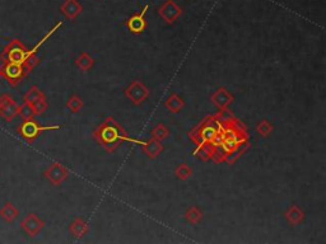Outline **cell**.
<instances>
[{
    "label": "cell",
    "instance_id": "obj_13",
    "mask_svg": "<svg viewBox=\"0 0 326 244\" xmlns=\"http://www.w3.org/2000/svg\"><path fill=\"white\" fill-rule=\"evenodd\" d=\"M1 78H3V76H1V70H0V79H1Z\"/></svg>",
    "mask_w": 326,
    "mask_h": 244
},
{
    "label": "cell",
    "instance_id": "obj_1",
    "mask_svg": "<svg viewBox=\"0 0 326 244\" xmlns=\"http://www.w3.org/2000/svg\"><path fill=\"white\" fill-rule=\"evenodd\" d=\"M0 59L3 62H17L25 65L28 59V50L19 40H12L4 47L3 52L0 54Z\"/></svg>",
    "mask_w": 326,
    "mask_h": 244
},
{
    "label": "cell",
    "instance_id": "obj_10",
    "mask_svg": "<svg viewBox=\"0 0 326 244\" xmlns=\"http://www.w3.org/2000/svg\"><path fill=\"white\" fill-rule=\"evenodd\" d=\"M18 115L23 119V121L26 120H32L33 119V111H32L31 106L28 103H23L22 106L18 107Z\"/></svg>",
    "mask_w": 326,
    "mask_h": 244
},
{
    "label": "cell",
    "instance_id": "obj_8",
    "mask_svg": "<svg viewBox=\"0 0 326 244\" xmlns=\"http://www.w3.org/2000/svg\"><path fill=\"white\" fill-rule=\"evenodd\" d=\"M0 215H1L4 221L12 223V221H14V220L17 219V216H18V210H17V208L12 202L8 201L3 205V208L0 209Z\"/></svg>",
    "mask_w": 326,
    "mask_h": 244
},
{
    "label": "cell",
    "instance_id": "obj_4",
    "mask_svg": "<svg viewBox=\"0 0 326 244\" xmlns=\"http://www.w3.org/2000/svg\"><path fill=\"white\" fill-rule=\"evenodd\" d=\"M18 104L9 94L0 95V117H3L6 122H12L18 115Z\"/></svg>",
    "mask_w": 326,
    "mask_h": 244
},
{
    "label": "cell",
    "instance_id": "obj_5",
    "mask_svg": "<svg viewBox=\"0 0 326 244\" xmlns=\"http://www.w3.org/2000/svg\"><path fill=\"white\" fill-rule=\"evenodd\" d=\"M43 228V221L40 220L34 214H28L26 219L22 221V229L27 233L30 237H34L38 234L41 229Z\"/></svg>",
    "mask_w": 326,
    "mask_h": 244
},
{
    "label": "cell",
    "instance_id": "obj_9",
    "mask_svg": "<svg viewBox=\"0 0 326 244\" xmlns=\"http://www.w3.org/2000/svg\"><path fill=\"white\" fill-rule=\"evenodd\" d=\"M41 98H45L42 92H41L38 88H36V87H32V88L25 94L23 101H25V103L32 104L36 101H38V99H41Z\"/></svg>",
    "mask_w": 326,
    "mask_h": 244
},
{
    "label": "cell",
    "instance_id": "obj_2",
    "mask_svg": "<svg viewBox=\"0 0 326 244\" xmlns=\"http://www.w3.org/2000/svg\"><path fill=\"white\" fill-rule=\"evenodd\" d=\"M0 70H1V76L9 83L10 87L18 86L30 73L25 65L17 64V62H3L0 66Z\"/></svg>",
    "mask_w": 326,
    "mask_h": 244
},
{
    "label": "cell",
    "instance_id": "obj_12",
    "mask_svg": "<svg viewBox=\"0 0 326 244\" xmlns=\"http://www.w3.org/2000/svg\"><path fill=\"white\" fill-rule=\"evenodd\" d=\"M80 102L78 101L77 98H71L70 101H69V103H68V106H69V108H71V110H78V108H79L80 107Z\"/></svg>",
    "mask_w": 326,
    "mask_h": 244
},
{
    "label": "cell",
    "instance_id": "obj_3",
    "mask_svg": "<svg viewBox=\"0 0 326 244\" xmlns=\"http://www.w3.org/2000/svg\"><path fill=\"white\" fill-rule=\"evenodd\" d=\"M56 128H60V126H47V127H43V126L38 125V122L33 121V120H26V121H23L18 126L17 131L27 143H32L45 130H56Z\"/></svg>",
    "mask_w": 326,
    "mask_h": 244
},
{
    "label": "cell",
    "instance_id": "obj_7",
    "mask_svg": "<svg viewBox=\"0 0 326 244\" xmlns=\"http://www.w3.org/2000/svg\"><path fill=\"white\" fill-rule=\"evenodd\" d=\"M147 10H148V5H145L144 8H143L142 12H140V14L134 15L132 18L129 19V22H128V26H129L130 30L135 32V33H139V32H142V30H144V27H145L144 15H145V13H147Z\"/></svg>",
    "mask_w": 326,
    "mask_h": 244
},
{
    "label": "cell",
    "instance_id": "obj_6",
    "mask_svg": "<svg viewBox=\"0 0 326 244\" xmlns=\"http://www.w3.org/2000/svg\"><path fill=\"white\" fill-rule=\"evenodd\" d=\"M45 176H46V178H49L50 182L56 186V184H59L60 182H63L64 178L66 177V171H65V168H63L62 165L55 163V164H53L47 169Z\"/></svg>",
    "mask_w": 326,
    "mask_h": 244
},
{
    "label": "cell",
    "instance_id": "obj_11",
    "mask_svg": "<svg viewBox=\"0 0 326 244\" xmlns=\"http://www.w3.org/2000/svg\"><path fill=\"white\" fill-rule=\"evenodd\" d=\"M32 108V111H33V115H41L42 112H45V110L47 108V102L45 98H41V99H38V101H36L34 103L30 104Z\"/></svg>",
    "mask_w": 326,
    "mask_h": 244
}]
</instances>
